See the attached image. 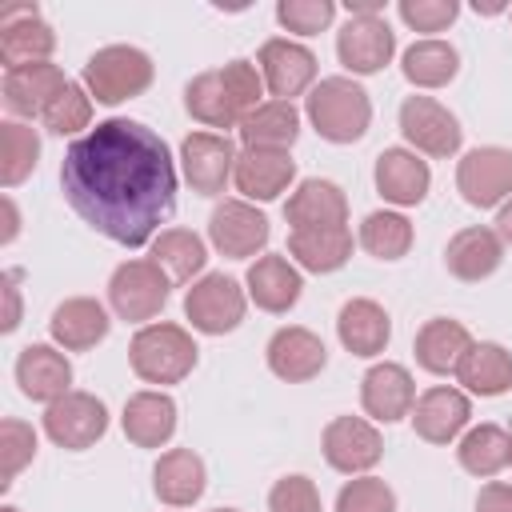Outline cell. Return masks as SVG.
I'll list each match as a JSON object with an SVG mask.
<instances>
[{
    "instance_id": "b9f144b4",
    "label": "cell",
    "mask_w": 512,
    "mask_h": 512,
    "mask_svg": "<svg viewBox=\"0 0 512 512\" xmlns=\"http://www.w3.org/2000/svg\"><path fill=\"white\" fill-rule=\"evenodd\" d=\"M336 512H396V492L380 476H352L336 492Z\"/></svg>"
},
{
    "instance_id": "ac0fdd59",
    "label": "cell",
    "mask_w": 512,
    "mask_h": 512,
    "mask_svg": "<svg viewBox=\"0 0 512 512\" xmlns=\"http://www.w3.org/2000/svg\"><path fill=\"white\" fill-rule=\"evenodd\" d=\"M360 404H364L368 420H376V424H396V420L412 416V404H416L412 372L396 360L372 364L360 380Z\"/></svg>"
},
{
    "instance_id": "8d00e7d4",
    "label": "cell",
    "mask_w": 512,
    "mask_h": 512,
    "mask_svg": "<svg viewBox=\"0 0 512 512\" xmlns=\"http://www.w3.org/2000/svg\"><path fill=\"white\" fill-rule=\"evenodd\" d=\"M152 260L164 268L172 284H196L208 264V244L192 228H164L152 240Z\"/></svg>"
},
{
    "instance_id": "3957f363",
    "label": "cell",
    "mask_w": 512,
    "mask_h": 512,
    "mask_svg": "<svg viewBox=\"0 0 512 512\" xmlns=\"http://www.w3.org/2000/svg\"><path fill=\"white\" fill-rule=\"evenodd\" d=\"M200 360V348L188 328L172 320L144 324L128 340V364L144 384H180Z\"/></svg>"
},
{
    "instance_id": "6da1fadb",
    "label": "cell",
    "mask_w": 512,
    "mask_h": 512,
    "mask_svg": "<svg viewBox=\"0 0 512 512\" xmlns=\"http://www.w3.org/2000/svg\"><path fill=\"white\" fill-rule=\"evenodd\" d=\"M60 188L92 232L120 248H140L176 212V160L148 124L108 116L68 144Z\"/></svg>"
},
{
    "instance_id": "484cf974",
    "label": "cell",
    "mask_w": 512,
    "mask_h": 512,
    "mask_svg": "<svg viewBox=\"0 0 512 512\" xmlns=\"http://www.w3.org/2000/svg\"><path fill=\"white\" fill-rule=\"evenodd\" d=\"M120 428L136 448H164L176 436V400L160 388L132 392L124 400Z\"/></svg>"
},
{
    "instance_id": "8992f818",
    "label": "cell",
    "mask_w": 512,
    "mask_h": 512,
    "mask_svg": "<svg viewBox=\"0 0 512 512\" xmlns=\"http://www.w3.org/2000/svg\"><path fill=\"white\" fill-rule=\"evenodd\" d=\"M244 312H248V292L240 288V280H232L224 272H204L184 292V316L204 336L236 332L240 320H244Z\"/></svg>"
},
{
    "instance_id": "f907efd6",
    "label": "cell",
    "mask_w": 512,
    "mask_h": 512,
    "mask_svg": "<svg viewBox=\"0 0 512 512\" xmlns=\"http://www.w3.org/2000/svg\"><path fill=\"white\" fill-rule=\"evenodd\" d=\"M496 236H500L504 244H512V200H504V204L496 208Z\"/></svg>"
},
{
    "instance_id": "5b68a950",
    "label": "cell",
    "mask_w": 512,
    "mask_h": 512,
    "mask_svg": "<svg viewBox=\"0 0 512 512\" xmlns=\"http://www.w3.org/2000/svg\"><path fill=\"white\" fill-rule=\"evenodd\" d=\"M168 288H172V280L164 276V268L152 256L124 260L108 276V304H112V312L120 320L144 324V320L160 316V308L168 304Z\"/></svg>"
},
{
    "instance_id": "7a4b0ae2",
    "label": "cell",
    "mask_w": 512,
    "mask_h": 512,
    "mask_svg": "<svg viewBox=\"0 0 512 512\" xmlns=\"http://www.w3.org/2000/svg\"><path fill=\"white\" fill-rule=\"evenodd\" d=\"M304 116L328 144H356L372 124V100L352 76H324L304 96Z\"/></svg>"
},
{
    "instance_id": "c3c4849f",
    "label": "cell",
    "mask_w": 512,
    "mask_h": 512,
    "mask_svg": "<svg viewBox=\"0 0 512 512\" xmlns=\"http://www.w3.org/2000/svg\"><path fill=\"white\" fill-rule=\"evenodd\" d=\"M476 512H512V484L488 480V484L476 492Z\"/></svg>"
},
{
    "instance_id": "7c38bea8",
    "label": "cell",
    "mask_w": 512,
    "mask_h": 512,
    "mask_svg": "<svg viewBox=\"0 0 512 512\" xmlns=\"http://www.w3.org/2000/svg\"><path fill=\"white\" fill-rule=\"evenodd\" d=\"M268 236V216L248 200H220L208 216V240L228 260H252L256 252L264 256Z\"/></svg>"
},
{
    "instance_id": "7bdbcfd3",
    "label": "cell",
    "mask_w": 512,
    "mask_h": 512,
    "mask_svg": "<svg viewBox=\"0 0 512 512\" xmlns=\"http://www.w3.org/2000/svg\"><path fill=\"white\" fill-rule=\"evenodd\" d=\"M276 20H280V28L296 32V36H316L336 20V4L332 0H280Z\"/></svg>"
},
{
    "instance_id": "2e32d148",
    "label": "cell",
    "mask_w": 512,
    "mask_h": 512,
    "mask_svg": "<svg viewBox=\"0 0 512 512\" xmlns=\"http://www.w3.org/2000/svg\"><path fill=\"white\" fill-rule=\"evenodd\" d=\"M412 428L424 444H452L468 432V420H472V400L464 388H452V384H432L428 392L416 396L412 404Z\"/></svg>"
},
{
    "instance_id": "9a60e30c",
    "label": "cell",
    "mask_w": 512,
    "mask_h": 512,
    "mask_svg": "<svg viewBox=\"0 0 512 512\" xmlns=\"http://www.w3.org/2000/svg\"><path fill=\"white\" fill-rule=\"evenodd\" d=\"M336 56L352 76H376L396 56V32L384 16H348L336 32Z\"/></svg>"
},
{
    "instance_id": "30bf717a",
    "label": "cell",
    "mask_w": 512,
    "mask_h": 512,
    "mask_svg": "<svg viewBox=\"0 0 512 512\" xmlns=\"http://www.w3.org/2000/svg\"><path fill=\"white\" fill-rule=\"evenodd\" d=\"M400 132L404 140L412 144V152H424L432 160H448L460 152V140H464V128L460 120L432 96H408L400 104Z\"/></svg>"
},
{
    "instance_id": "681fc988",
    "label": "cell",
    "mask_w": 512,
    "mask_h": 512,
    "mask_svg": "<svg viewBox=\"0 0 512 512\" xmlns=\"http://www.w3.org/2000/svg\"><path fill=\"white\" fill-rule=\"evenodd\" d=\"M0 208H4V232H0V244H12V240L20 236V212H16V200L4 196Z\"/></svg>"
},
{
    "instance_id": "52a82bcc",
    "label": "cell",
    "mask_w": 512,
    "mask_h": 512,
    "mask_svg": "<svg viewBox=\"0 0 512 512\" xmlns=\"http://www.w3.org/2000/svg\"><path fill=\"white\" fill-rule=\"evenodd\" d=\"M108 432V408L100 396L92 392H68L60 400H52L44 408V436L56 444V448H68V452H84L92 448L100 436Z\"/></svg>"
},
{
    "instance_id": "4316f807",
    "label": "cell",
    "mask_w": 512,
    "mask_h": 512,
    "mask_svg": "<svg viewBox=\"0 0 512 512\" xmlns=\"http://www.w3.org/2000/svg\"><path fill=\"white\" fill-rule=\"evenodd\" d=\"M500 264H504V240L496 236V228H484V224L460 228L444 248V268L464 284L488 280Z\"/></svg>"
},
{
    "instance_id": "d6a6232c",
    "label": "cell",
    "mask_w": 512,
    "mask_h": 512,
    "mask_svg": "<svg viewBox=\"0 0 512 512\" xmlns=\"http://www.w3.org/2000/svg\"><path fill=\"white\" fill-rule=\"evenodd\" d=\"M456 380L468 396H504L512 388V352L496 340H472L456 368Z\"/></svg>"
},
{
    "instance_id": "11a10c76",
    "label": "cell",
    "mask_w": 512,
    "mask_h": 512,
    "mask_svg": "<svg viewBox=\"0 0 512 512\" xmlns=\"http://www.w3.org/2000/svg\"><path fill=\"white\" fill-rule=\"evenodd\" d=\"M212 512H240V508H212Z\"/></svg>"
},
{
    "instance_id": "f35d334b",
    "label": "cell",
    "mask_w": 512,
    "mask_h": 512,
    "mask_svg": "<svg viewBox=\"0 0 512 512\" xmlns=\"http://www.w3.org/2000/svg\"><path fill=\"white\" fill-rule=\"evenodd\" d=\"M412 224H408V216L404 212H392V208H380V212H368L364 216V224H360V248L368 252V256H376V260H400V256H408V248H412Z\"/></svg>"
},
{
    "instance_id": "f1b7e54d",
    "label": "cell",
    "mask_w": 512,
    "mask_h": 512,
    "mask_svg": "<svg viewBox=\"0 0 512 512\" xmlns=\"http://www.w3.org/2000/svg\"><path fill=\"white\" fill-rule=\"evenodd\" d=\"M208 484V468L192 448H168L160 452L156 468H152V492L160 504L168 508H188L204 496Z\"/></svg>"
},
{
    "instance_id": "7402d4cb",
    "label": "cell",
    "mask_w": 512,
    "mask_h": 512,
    "mask_svg": "<svg viewBox=\"0 0 512 512\" xmlns=\"http://www.w3.org/2000/svg\"><path fill=\"white\" fill-rule=\"evenodd\" d=\"M108 328H112L108 308L100 300H92V296H68L48 316V336L64 352H88V348H96L108 336Z\"/></svg>"
},
{
    "instance_id": "603a6c76",
    "label": "cell",
    "mask_w": 512,
    "mask_h": 512,
    "mask_svg": "<svg viewBox=\"0 0 512 512\" xmlns=\"http://www.w3.org/2000/svg\"><path fill=\"white\" fill-rule=\"evenodd\" d=\"M16 384L28 400L48 408L52 400L72 392V364L56 344H28L16 356Z\"/></svg>"
},
{
    "instance_id": "5bb4252c",
    "label": "cell",
    "mask_w": 512,
    "mask_h": 512,
    "mask_svg": "<svg viewBox=\"0 0 512 512\" xmlns=\"http://www.w3.org/2000/svg\"><path fill=\"white\" fill-rule=\"evenodd\" d=\"M52 48H56V32L40 16L36 4H20V8H4L0 12V60H4V72L28 68V64H48Z\"/></svg>"
},
{
    "instance_id": "ee69618b",
    "label": "cell",
    "mask_w": 512,
    "mask_h": 512,
    "mask_svg": "<svg viewBox=\"0 0 512 512\" xmlns=\"http://www.w3.org/2000/svg\"><path fill=\"white\" fill-rule=\"evenodd\" d=\"M268 512H324L320 508V488L312 476L304 472H292V476H280L268 492Z\"/></svg>"
},
{
    "instance_id": "9f6ffc18",
    "label": "cell",
    "mask_w": 512,
    "mask_h": 512,
    "mask_svg": "<svg viewBox=\"0 0 512 512\" xmlns=\"http://www.w3.org/2000/svg\"><path fill=\"white\" fill-rule=\"evenodd\" d=\"M508 464H512V460H508Z\"/></svg>"
},
{
    "instance_id": "e0dca14e",
    "label": "cell",
    "mask_w": 512,
    "mask_h": 512,
    "mask_svg": "<svg viewBox=\"0 0 512 512\" xmlns=\"http://www.w3.org/2000/svg\"><path fill=\"white\" fill-rule=\"evenodd\" d=\"M244 292L248 300L260 308V312H272V316H284L288 308H296L300 292H304V276L300 268L288 260V252H264L248 264L244 272Z\"/></svg>"
},
{
    "instance_id": "f546056e",
    "label": "cell",
    "mask_w": 512,
    "mask_h": 512,
    "mask_svg": "<svg viewBox=\"0 0 512 512\" xmlns=\"http://www.w3.org/2000/svg\"><path fill=\"white\" fill-rule=\"evenodd\" d=\"M468 348H472V332L460 320H448V316L424 320L416 340H412L416 364L424 372H432V376H456V368H460Z\"/></svg>"
},
{
    "instance_id": "74e56055",
    "label": "cell",
    "mask_w": 512,
    "mask_h": 512,
    "mask_svg": "<svg viewBox=\"0 0 512 512\" xmlns=\"http://www.w3.org/2000/svg\"><path fill=\"white\" fill-rule=\"evenodd\" d=\"M40 164V132L28 120H4L0 124V184L16 188L24 184Z\"/></svg>"
},
{
    "instance_id": "7dc6e473",
    "label": "cell",
    "mask_w": 512,
    "mask_h": 512,
    "mask_svg": "<svg viewBox=\"0 0 512 512\" xmlns=\"http://www.w3.org/2000/svg\"><path fill=\"white\" fill-rule=\"evenodd\" d=\"M20 280H24L20 268H4V276H0V284H4V320H0V332H16L20 328Z\"/></svg>"
},
{
    "instance_id": "f5cc1de1",
    "label": "cell",
    "mask_w": 512,
    "mask_h": 512,
    "mask_svg": "<svg viewBox=\"0 0 512 512\" xmlns=\"http://www.w3.org/2000/svg\"><path fill=\"white\" fill-rule=\"evenodd\" d=\"M472 8H476V16H496V12H508V4H500V0H476Z\"/></svg>"
},
{
    "instance_id": "ffe728a7",
    "label": "cell",
    "mask_w": 512,
    "mask_h": 512,
    "mask_svg": "<svg viewBox=\"0 0 512 512\" xmlns=\"http://www.w3.org/2000/svg\"><path fill=\"white\" fill-rule=\"evenodd\" d=\"M296 180V160L292 152H276V148H240L236 156V172H232V184L236 192L252 204H268L276 200L280 192H288V184Z\"/></svg>"
},
{
    "instance_id": "e575fe53",
    "label": "cell",
    "mask_w": 512,
    "mask_h": 512,
    "mask_svg": "<svg viewBox=\"0 0 512 512\" xmlns=\"http://www.w3.org/2000/svg\"><path fill=\"white\" fill-rule=\"evenodd\" d=\"M456 460L468 476L492 480L512 460V432L500 424H472L456 444Z\"/></svg>"
},
{
    "instance_id": "44dd1931",
    "label": "cell",
    "mask_w": 512,
    "mask_h": 512,
    "mask_svg": "<svg viewBox=\"0 0 512 512\" xmlns=\"http://www.w3.org/2000/svg\"><path fill=\"white\" fill-rule=\"evenodd\" d=\"M376 192L396 208H416L432 188V168L412 148H384L372 168Z\"/></svg>"
},
{
    "instance_id": "d590c367",
    "label": "cell",
    "mask_w": 512,
    "mask_h": 512,
    "mask_svg": "<svg viewBox=\"0 0 512 512\" xmlns=\"http://www.w3.org/2000/svg\"><path fill=\"white\" fill-rule=\"evenodd\" d=\"M400 72L412 88H444L456 80L460 72V52L448 44V40H436V36H424L416 44L404 48L400 56Z\"/></svg>"
},
{
    "instance_id": "60d3db41",
    "label": "cell",
    "mask_w": 512,
    "mask_h": 512,
    "mask_svg": "<svg viewBox=\"0 0 512 512\" xmlns=\"http://www.w3.org/2000/svg\"><path fill=\"white\" fill-rule=\"evenodd\" d=\"M88 124H92V96H88L84 84L68 80L64 92L48 104V112H44V128H48L52 136H72V132L88 128Z\"/></svg>"
},
{
    "instance_id": "4dcf8cb0",
    "label": "cell",
    "mask_w": 512,
    "mask_h": 512,
    "mask_svg": "<svg viewBox=\"0 0 512 512\" xmlns=\"http://www.w3.org/2000/svg\"><path fill=\"white\" fill-rule=\"evenodd\" d=\"M352 228H300V232H288V260L304 272H316V276H328V272H340L348 260H352Z\"/></svg>"
},
{
    "instance_id": "f6af8a7d",
    "label": "cell",
    "mask_w": 512,
    "mask_h": 512,
    "mask_svg": "<svg viewBox=\"0 0 512 512\" xmlns=\"http://www.w3.org/2000/svg\"><path fill=\"white\" fill-rule=\"evenodd\" d=\"M396 12L412 32H444L460 16V4L456 0H400Z\"/></svg>"
},
{
    "instance_id": "ba28073f",
    "label": "cell",
    "mask_w": 512,
    "mask_h": 512,
    "mask_svg": "<svg viewBox=\"0 0 512 512\" xmlns=\"http://www.w3.org/2000/svg\"><path fill=\"white\" fill-rule=\"evenodd\" d=\"M320 452H324L328 468H336L344 476H368L384 456V440H380L376 424L364 416H332L320 432Z\"/></svg>"
},
{
    "instance_id": "816d5d0a",
    "label": "cell",
    "mask_w": 512,
    "mask_h": 512,
    "mask_svg": "<svg viewBox=\"0 0 512 512\" xmlns=\"http://www.w3.org/2000/svg\"><path fill=\"white\" fill-rule=\"evenodd\" d=\"M344 8H348V16H380L384 0H348Z\"/></svg>"
},
{
    "instance_id": "8fae6325",
    "label": "cell",
    "mask_w": 512,
    "mask_h": 512,
    "mask_svg": "<svg viewBox=\"0 0 512 512\" xmlns=\"http://www.w3.org/2000/svg\"><path fill=\"white\" fill-rule=\"evenodd\" d=\"M256 68L264 76V88L272 92V100H292V96H304L316 88V52L304 48L300 40H288V36H272L260 44L256 52Z\"/></svg>"
},
{
    "instance_id": "bcb514c9",
    "label": "cell",
    "mask_w": 512,
    "mask_h": 512,
    "mask_svg": "<svg viewBox=\"0 0 512 512\" xmlns=\"http://www.w3.org/2000/svg\"><path fill=\"white\" fill-rule=\"evenodd\" d=\"M220 76H224V84H228V92H232V100L240 104L244 116L264 104V76H260V68L252 60H240L236 56V60H228L220 68Z\"/></svg>"
},
{
    "instance_id": "ab89813d",
    "label": "cell",
    "mask_w": 512,
    "mask_h": 512,
    "mask_svg": "<svg viewBox=\"0 0 512 512\" xmlns=\"http://www.w3.org/2000/svg\"><path fill=\"white\" fill-rule=\"evenodd\" d=\"M32 456H36V428L8 416L0 424V488H12L16 476L32 464Z\"/></svg>"
},
{
    "instance_id": "1f68e13d",
    "label": "cell",
    "mask_w": 512,
    "mask_h": 512,
    "mask_svg": "<svg viewBox=\"0 0 512 512\" xmlns=\"http://www.w3.org/2000/svg\"><path fill=\"white\" fill-rule=\"evenodd\" d=\"M184 108L196 124L204 128H220L228 136V128H240L244 124V112L240 104L232 100L220 68H208V72H196L188 84H184Z\"/></svg>"
},
{
    "instance_id": "d6986e66",
    "label": "cell",
    "mask_w": 512,
    "mask_h": 512,
    "mask_svg": "<svg viewBox=\"0 0 512 512\" xmlns=\"http://www.w3.org/2000/svg\"><path fill=\"white\" fill-rule=\"evenodd\" d=\"M264 356H268L272 376H280L284 384H304V380L320 376L324 364H328L324 340L312 328H300V324L276 328L272 340H268V348H264Z\"/></svg>"
},
{
    "instance_id": "836d02e7",
    "label": "cell",
    "mask_w": 512,
    "mask_h": 512,
    "mask_svg": "<svg viewBox=\"0 0 512 512\" xmlns=\"http://www.w3.org/2000/svg\"><path fill=\"white\" fill-rule=\"evenodd\" d=\"M244 148H276V152H292L296 136H300V112L292 100H264L260 108H252L244 116V124L236 128Z\"/></svg>"
},
{
    "instance_id": "cb8c5ba5",
    "label": "cell",
    "mask_w": 512,
    "mask_h": 512,
    "mask_svg": "<svg viewBox=\"0 0 512 512\" xmlns=\"http://www.w3.org/2000/svg\"><path fill=\"white\" fill-rule=\"evenodd\" d=\"M64 84H68V76L52 60L48 64H28V68H12V72H4V108L12 112V120L16 116L20 120L40 116L44 120L48 104L64 92Z\"/></svg>"
},
{
    "instance_id": "4fadbf2b",
    "label": "cell",
    "mask_w": 512,
    "mask_h": 512,
    "mask_svg": "<svg viewBox=\"0 0 512 512\" xmlns=\"http://www.w3.org/2000/svg\"><path fill=\"white\" fill-rule=\"evenodd\" d=\"M236 144L224 132H188L180 140V168L196 196H220L236 172Z\"/></svg>"
},
{
    "instance_id": "d4e9b609",
    "label": "cell",
    "mask_w": 512,
    "mask_h": 512,
    "mask_svg": "<svg viewBox=\"0 0 512 512\" xmlns=\"http://www.w3.org/2000/svg\"><path fill=\"white\" fill-rule=\"evenodd\" d=\"M284 220L292 224V232H300V228H344L348 224V196H344L340 184L308 176L288 196Z\"/></svg>"
},
{
    "instance_id": "db71d44e",
    "label": "cell",
    "mask_w": 512,
    "mask_h": 512,
    "mask_svg": "<svg viewBox=\"0 0 512 512\" xmlns=\"http://www.w3.org/2000/svg\"><path fill=\"white\" fill-rule=\"evenodd\" d=\"M0 512H20V508H16V504H4V508H0Z\"/></svg>"
},
{
    "instance_id": "277c9868",
    "label": "cell",
    "mask_w": 512,
    "mask_h": 512,
    "mask_svg": "<svg viewBox=\"0 0 512 512\" xmlns=\"http://www.w3.org/2000/svg\"><path fill=\"white\" fill-rule=\"evenodd\" d=\"M152 76H156V64H152V56L144 48H136V44H108V48H96L88 56L80 84L88 88V96L96 104L112 108V104H124V100L148 92Z\"/></svg>"
},
{
    "instance_id": "83f0119b",
    "label": "cell",
    "mask_w": 512,
    "mask_h": 512,
    "mask_svg": "<svg viewBox=\"0 0 512 512\" xmlns=\"http://www.w3.org/2000/svg\"><path fill=\"white\" fill-rule=\"evenodd\" d=\"M336 336H340L344 352L372 360V356H380V352L388 348V340H392V320H388L384 304H376V300H368V296H352V300L340 308V316H336Z\"/></svg>"
},
{
    "instance_id": "9c48e42d",
    "label": "cell",
    "mask_w": 512,
    "mask_h": 512,
    "mask_svg": "<svg viewBox=\"0 0 512 512\" xmlns=\"http://www.w3.org/2000/svg\"><path fill=\"white\" fill-rule=\"evenodd\" d=\"M456 192L472 208H500L512 200V148L484 144L464 152L456 164Z\"/></svg>"
}]
</instances>
